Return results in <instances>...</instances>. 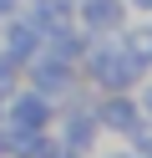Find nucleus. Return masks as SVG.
<instances>
[{
    "instance_id": "f257e3e1",
    "label": "nucleus",
    "mask_w": 152,
    "mask_h": 158,
    "mask_svg": "<svg viewBox=\"0 0 152 158\" xmlns=\"http://www.w3.org/2000/svg\"><path fill=\"white\" fill-rule=\"evenodd\" d=\"M91 77H96L101 87H127V82L142 77V61L127 46H96V51H91Z\"/></svg>"
},
{
    "instance_id": "f03ea898",
    "label": "nucleus",
    "mask_w": 152,
    "mask_h": 158,
    "mask_svg": "<svg viewBox=\"0 0 152 158\" xmlns=\"http://www.w3.org/2000/svg\"><path fill=\"white\" fill-rule=\"evenodd\" d=\"M96 123H107V127H117V133H137V123H142V112H137V102H127V97H111V102H101V112H96Z\"/></svg>"
},
{
    "instance_id": "7ed1b4c3",
    "label": "nucleus",
    "mask_w": 152,
    "mask_h": 158,
    "mask_svg": "<svg viewBox=\"0 0 152 158\" xmlns=\"http://www.w3.org/2000/svg\"><path fill=\"white\" fill-rule=\"evenodd\" d=\"M30 72H36V87H41V92H66V82H71V66L61 61V56H41Z\"/></svg>"
},
{
    "instance_id": "20e7f679",
    "label": "nucleus",
    "mask_w": 152,
    "mask_h": 158,
    "mask_svg": "<svg viewBox=\"0 0 152 158\" xmlns=\"http://www.w3.org/2000/svg\"><path fill=\"white\" fill-rule=\"evenodd\" d=\"M81 10H86V26H91V31L122 26V0H81Z\"/></svg>"
},
{
    "instance_id": "39448f33",
    "label": "nucleus",
    "mask_w": 152,
    "mask_h": 158,
    "mask_svg": "<svg viewBox=\"0 0 152 158\" xmlns=\"http://www.w3.org/2000/svg\"><path fill=\"white\" fill-rule=\"evenodd\" d=\"M46 97L41 92H30V97H15V123L20 127H46Z\"/></svg>"
},
{
    "instance_id": "423d86ee",
    "label": "nucleus",
    "mask_w": 152,
    "mask_h": 158,
    "mask_svg": "<svg viewBox=\"0 0 152 158\" xmlns=\"http://www.w3.org/2000/svg\"><path fill=\"white\" fill-rule=\"evenodd\" d=\"M91 138H96V123H91L86 112H71V123H66V148H71V153H86Z\"/></svg>"
},
{
    "instance_id": "0eeeda50",
    "label": "nucleus",
    "mask_w": 152,
    "mask_h": 158,
    "mask_svg": "<svg viewBox=\"0 0 152 158\" xmlns=\"http://www.w3.org/2000/svg\"><path fill=\"white\" fill-rule=\"evenodd\" d=\"M15 92V61H0V97Z\"/></svg>"
},
{
    "instance_id": "6e6552de",
    "label": "nucleus",
    "mask_w": 152,
    "mask_h": 158,
    "mask_svg": "<svg viewBox=\"0 0 152 158\" xmlns=\"http://www.w3.org/2000/svg\"><path fill=\"white\" fill-rule=\"evenodd\" d=\"M142 107H147V117H152V87H147V97H142Z\"/></svg>"
},
{
    "instance_id": "1a4fd4ad",
    "label": "nucleus",
    "mask_w": 152,
    "mask_h": 158,
    "mask_svg": "<svg viewBox=\"0 0 152 158\" xmlns=\"http://www.w3.org/2000/svg\"><path fill=\"white\" fill-rule=\"evenodd\" d=\"M10 5H15V0H0V15H10Z\"/></svg>"
},
{
    "instance_id": "9d476101",
    "label": "nucleus",
    "mask_w": 152,
    "mask_h": 158,
    "mask_svg": "<svg viewBox=\"0 0 152 158\" xmlns=\"http://www.w3.org/2000/svg\"><path fill=\"white\" fill-rule=\"evenodd\" d=\"M137 5H142V10H152V0H137Z\"/></svg>"
},
{
    "instance_id": "9b49d317",
    "label": "nucleus",
    "mask_w": 152,
    "mask_h": 158,
    "mask_svg": "<svg viewBox=\"0 0 152 158\" xmlns=\"http://www.w3.org/2000/svg\"><path fill=\"white\" fill-rule=\"evenodd\" d=\"M111 158H132V153H111Z\"/></svg>"
},
{
    "instance_id": "f8f14e48",
    "label": "nucleus",
    "mask_w": 152,
    "mask_h": 158,
    "mask_svg": "<svg viewBox=\"0 0 152 158\" xmlns=\"http://www.w3.org/2000/svg\"><path fill=\"white\" fill-rule=\"evenodd\" d=\"M0 148H5V138H0Z\"/></svg>"
}]
</instances>
